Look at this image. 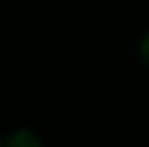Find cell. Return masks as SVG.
<instances>
[{
    "label": "cell",
    "instance_id": "cell-2",
    "mask_svg": "<svg viewBox=\"0 0 149 147\" xmlns=\"http://www.w3.org/2000/svg\"><path fill=\"white\" fill-rule=\"evenodd\" d=\"M138 56H141L143 65L149 69V30L141 37V41H138Z\"/></svg>",
    "mask_w": 149,
    "mask_h": 147
},
{
    "label": "cell",
    "instance_id": "cell-3",
    "mask_svg": "<svg viewBox=\"0 0 149 147\" xmlns=\"http://www.w3.org/2000/svg\"><path fill=\"white\" fill-rule=\"evenodd\" d=\"M0 147H4V139H0Z\"/></svg>",
    "mask_w": 149,
    "mask_h": 147
},
{
    "label": "cell",
    "instance_id": "cell-1",
    "mask_svg": "<svg viewBox=\"0 0 149 147\" xmlns=\"http://www.w3.org/2000/svg\"><path fill=\"white\" fill-rule=\"evenodd\" d=\"M4 147H45V143L37 132L28 128H19L9 136H4Z\"/></svg>",
    "mask_w": 149,
    "mask_h": 147
}]
</instances>
